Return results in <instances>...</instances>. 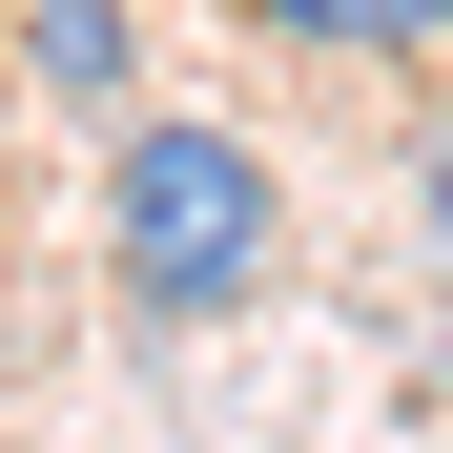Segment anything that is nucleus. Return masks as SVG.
Masks as SVG:
<instances>
[{
  "mask_svg": "<svg viewBox=\"0 0 453 453\" xmlns=\"http://www.w3.org/2000/svg\"><path fill=\"white\" fill-rule=\"evenodd\" d=\"M433 371H453V350H433Z\"/></svg>",
  "mask_w": 453,
  "mask_h": 453,
  "instance_id": "obj_6",
  "label": "nucleus"
},
{
  "mask_svg": "<svg viewBox=\"0 0 453 453\" xmlns=\"http://www.w3.org/2000/svg\"><path fill=\"white\" fill-rule=\"evenodd\" d=\"M144 0H21V104H124Z\"/></svg>",
  "mask_w": 453,
  "mask_h": 453,
  "instance_id": "obj_2",
  "label": "nucleus"
},
{
  "mask_svg": "<svg viewBox=\"0 0 453 453\" xmlns=\"http://www.w3.org/2000/svg\"><path fill=\"white\" fill-rule=\"evenodd\" d=\"M248 21L310 62H453V0H248Z\"/></svg>",
  "mask_w": 453,
  "mask_h": 453,
  "instance_id": "obj_3",
  "label": "nucleus"
},
{
  "mask_svg": "<svg viewBox=\"0 0 453 453\" xmlns=\"http://www.w3.org/2000/svg\"><path fill=\"white\" fill-rule=\"evenodd\" d=\"M412 206H433V248H453V144H433V165H412Z\"/></svg>",
  "mask_w": 453,
  "mask_h": 453,
  "instance_id": "obj_4",
  "label": "nucleus"
},
{
  "mask_svg": "<svg viewBox=\"0 0 453 453\" xmlns=\"http://www.w3.org/2000/svg\"><path fill=\"white\" fill-rule=\"evenodd\" d=\"M0 124H21V62H0Z\"/></svg>",
  "mask_w": 453,
  "mask_h": 453,
  "instance_id": "obj_5",
  "label": "nucleus"
},
{
  "mask_svg": "<svg viewBox=\"0 0 453 453\" xmlns=\"http://www.w3.org/2000/svg\"><path fill=\"white\" fill-rule=\"evenodd\" d=\"M104 268H124L144 330L248 310V288L288 268V186H268V144L206 124V104H144V124L104 144Z\"/></svg>",
  "mask_w": 453,
  "mask_h": 453,
  "instance_id": "obj_1",
  "label": "nucleus"
}]
</instances>
